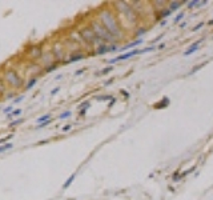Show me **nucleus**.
Returning a JSON list of instances; mask_svg holds the SVG:
<instances>
[{"label": "nucleus", "instance_id": "f257e3e1", "mask_svg": "<svg viewBox=\"0 0 213 200\" xmlns=\"http://www.w3.org/2000/svg\"><path fill=\"white\" fill-rule=\"evenodd\" d=\"M100 20H101V23H103L104 27H105L113 36L120 35V28H119V24H117V21L115 20V18H113V15L111 12H108V11L101 12L100 13Z\"/></svg>", "mask_w": 213, "mask_h": 200}, {"label": "nucleus", "instance_id": "f03ea898", "mask_svg": "<svg viewBox=\"0 0 213 200\" xmlns=\"http://www.w3.org/2000/svg\"><path fill=\"white\" fill-rule=\"evenodd\" d=\"M3 81H5L13 88H20L23 85V80L15 70H5L3 73Z\"/></svg>", "mask_w": 213, "mask_h": 200}, {"label": "nucleus", "instance_id": "7ed1b4c3", "mask_svg": "<svg viewBox=\"0 0 213 200\" xmlns=\"http://www.w3.org/2000/svg\"><path fill=\"white\" fill-rule=\"evenodd\" d=\"M91 28H92V31L95 32V35L97 36V39L105 40V41H112L113 40V35L104 27L103 24H100V23H97V21L92 23V27Z\"/></svg>", "mask_w": 213, "mask_h": 200}, {"label": "nucleus", "instance_id": "20e7f679", "mask_svg": "<svg viewBox=\"0 0 213 200\" xmlns=\"http://www.w3.org/2000/svg\"><path fill=\"white\" fill-rule=\"evenodd\" d=\"M117 10L120 11V12H123V13H125L127 15V18L130 20V21H136V15H135V12L132 11V8H130V5H128L127 3H124V1H120V3H117Z\"/></svg>", "mask_w": 213, "mask_h": 200}, {"label": "nucleus", "instance_id": "39448f33", "mask_svg": "<svg viewBox=\"0 0 213 200\" xmlns=\"http://www.w3.org/2000/svg\"><path fill=\"white\" fill-rule=\"evenodd\" d=\"M80 35H81V38H83L84 40H87V41H89V43H95V41H97V40H100V39H97V36L95 35V32L92 31V28H84V30H81Z\"/></svg>", "mask_w": 213, "mask_h": 200}, {"label": "nucleus", "instance_id": "423d86ee", "mask_svg": "<svg viewBox=\"0 0 213 200\" xmlns=\"http://www.w3.org/2000/svg\"><path fill=\"white\" fill-rule=\"evenodd\" d=\"M137 53H140V50H133V51H130V52H127V53H124V55H120V56H117V58H115V59H111L108 63H109V64H115V63L121 61V60H127L129 58H133V56L137 55Z\"/></svg>", "mask_w": 213, "mask_h": 200}, {"label": "nucleus", "instance_id": "0eeeda50", "mask_svg": "<svg viewBox=\"0 0 213 200\" xmlns=\"http://www.w3.org/2000/svg\"><path fill=\"white\" fill-rule=\"evenodd\" d=\"M201 41H203V39H200V40H197V41H195V43H193V44L191 45V47H189V50H186L185 52H184V55H185V56H189L191 53L195 52V51H197V50H198V45H200Z\"/></svg>", "mask_w": 213, "mask_h": 200}, {"label": "nucleus", "instance_id": "6e6552de", "mask_svg": "<svg viewBox=\"0 0 213 200\" xmlns=\"http://www.w3.org/2000/svg\"><path fill=\"white\" fill-rule=\"evenodd\" d=\"M43 56V52H41V48L39 47H33L32 51H31V58L32 59H39Z\"/></svg>", "mask_w": 213, "mask_h": 200}, {"label": "nucleus", "instance_id": "1a4fd4ad", "mask_svg": "<svg viewBox=\"0 0 213 200\" xmlns=\"http://www.w3.org/2000/svg\"><path fill=\"white\" fill-rule=\"evenodd\" d=\"M143 43V39H137L136 41H133V43H130V44H127V45H124L123 48H120L121 51H127V50H129V48H132V47H136V45H139V44H141Z\"/></svg>", "mask_w": 213, "mask_h": 200}, {"label": "nucleus", "instance_id": "9d476101", "mask_svg": "<svg viewBox=\"0 0 213 200\" xmlns=\"http://www.w3.org/2000/svg\"><path fill=\"white\" fill-rule=\"evenodd\" d=\"M84 59V55H81V53H77V55H72L69 58V60H67L65 63H73V61H80V60Z\"/></svg>", "mask_w": 213, "mask_h": 200}, {"label": "nucleus", "instance_id": "9b49d317", "mask_svg": "<svg viewBox=\"0 0 213 200\" xmlns=\"http://www.w3.org/2000/svg\"><path fill=\"white\" fill-rule=\"evenodd\" d=\"M75 178H76V173H72V175H71L69 178L67 179V181H65L64 184H63V190H67V188L69 187V185L73 183V180H75Z\"/></svg>", "mask_w": 213, "mask_h": 200}, {"label": "nucleus", "instance_id": "f8f14e48", "mask_svg": "<svg viewBox=\"0 0 213 200\" xmlns=\"http://www.w3.org/2000/svg\"><path fill=\"white\" fill-rule=\"evenodd\" d=\"M12 148H13L12 143H5V144H1V145H0V153L7 152L8 150H12Z\"/></svg>", "mask_w": 213, "mask_h": 200}, {"label": "nucleus", "instance_id": "ddd939ff", "mask_svg": "<svg viewBox=\"0 0 213 200\" xmlns=\"http://www.w3.org/2000/svg\"><path fill=\"white\" fill-rule=\"evenodd\" d=\"M49 119H51V113H45V115H41L40 118H38V119H36V123L41 124V123L47 121V120H49Z\"/></svg>", "mask_w": 213, "mask_h": 200}, {"label": "nucleus", "instance_id": "4468645a", "mask_svg": "<svg viewBox=\"0 0 213 200\" xmlns=\"http://www.w3.org/2000/svg\"><path fill=\"white\" fill-rule=\"evenodd\" d=\"M36 83H38V79L36 78H31L29 80H28V83H27V85H25V90H31V88L33 87V85L36 84Z\"/></svg>", "mask_w": 213, "mask_h": 200}, {"label": "nucleus", "instance_id": "2eb2a0df", "mask_svg": "<svg viewBox=\"0 0 213 200\" xmlns=\"http://www.w3.org/2000/svg\"><path fill=\"white\" fill-rule=\"evenodd\" d=\"M21 112H23L21 108H16V110H13L12 112H11L10 115H7V116H8V118H18V116L21 115Z\"/></svg>", "mask_w": 213, "mask_h": 200}, {"label": "nucleus", "instance_id": "dca6fc26", "mask_svg": "<svg viewBox=\"0 0 213 200\" xmlns=\"http://www.w3.org/2000/svg\"><path fill=\"white\" fill-rule=\"evenodd\" d=\"M24 123V120L23 119H16V120H13V121H11L10 124H8V127L10 128H12V127H16V125H20Z\"/></svg>", "mask_w": 213, "mask_h": 200}, {"label": "nucleus", "instance_id": "f3484780", "mask_svg": "<svg viewBox=\"0 0 213 200\" xmlns=\"http://www.w3.org/2000/svg\"><path fill=\"white\" fill-rule=\"evenodd\" d=\"M56 68H57V63H53V64H49L48 67H45V72H52V71H55Z\"/></svg>", "mask_w": 213, "mask_h": 200}, {"label": "nucleus", "instance_id": "a211bd4d", "mask_svg": "<svg viewBox=\"0 0 213 200\" xmlns=\"http://www.w3.org/2000/svg\"><path fill=\"white\" fill-rule=\"evenodd\" d=\"M12 138H13V133H10V135H7V136H4V138H1V139H0V145H1V144H5L8 140H11Z\"/></svg>", "mask_w": 213, "mask_h": 200}, {"label": "nucleus", "instance_id": "6ab92c4d", "mask_svg": "<svg viewBox=\"0 0 213 200\" xmlns=\"http://www.w3.org/2000/svg\"><path fill=\"white\" fill-rule=\"evenodd\" d=\"M180 4L181 3L180 1H173V3H170V7H169V11L172 12V11H176L178 7H180Z\"/></svg>", "mask_w": 213, "mask_h": 200}, {"label": "nucleus", "instance_id": "aec40b11", "mask_svg": "<svg viewBox=\"0 0 213 200\" xmlns=\"http://www.w3.org/2000/svg\"><path fill=\"white\" fill-rule=\"evenodd\" d=\"M105 52H109V47L101 45V47L97 50V55H103V53H105Z\"/></svg>", "mask_w": 213, "mask_h": 200}, {"label": "nucleus", "instance_id": "412c9836", "mask_svg": "<svg viewBox=\"0 0 213 200\" xmlns=\"http://www.w3.org/2000/svg\"><path fill=\"white\" fill-rule=\"evenodd\" d=\"M112 100L113 98L112 96H109V95H101V96H96V100H97V101H104V100Z\"/></svg>", "mask_w": 213, "mask_h": 200}, {"label": "nucleus", "instance_id": "4be33fe9", "mask_svg": "<svg viewBox=\"0 0 213 200\" xmlns=\"http://www.w3.org/2000/svg\"><path fill=\"white\" fill-rule=\"evenodd\" d=\"M71 116H72V112H71V111H65V112L60 113L59 119H68V118H71Z\"/></svg>", "mask_w": 213, "mask_h": 200}, {"label": "nucleus", "instance_id": "5701e85b", "mask_svg": "<svg viewBox=\"0 0 213 200\" xmlns=\"http://www.w3.org/2000/svg\"><path fill=\"white\" fill-rule=\"evenodd\" d=\"M204 65H205V63H200V64H198V65H196V67H193V68H192V71H191V72H189V75H192V73L197 72V71L200 70V68H203Z\"/></svg>", "mask_w": 213, "mask_h": 200}, {"label": "nucleus", "instance_id": "b1692460", "mask_svg": "<svg viewBox=\"0 0 213 200\" xmlns=\"http://www.w3.org/2000/svg\"><path fill=\"white\" fill-rule=\"evenodd\" d=\"M51 123H52V120H47V121H44V123H41V124H38L36 125V128H44V127H47V125H49Z\"/></svg>", "mask_w": 213, "mask_h": 200}, {"label": "nucleus", "instance_id": "393cba45", "mask_svg": "<svg viewBox=\"0 0 213 200\" xmlns=\"http://www.w3.org/2000/svg\"><path fill=\"white\" fill-rule=\"evenodd\" d=\"M12 111H13V107H12V105H8V107H5L4 110H3V112H4L5 115H10Z\"/></svg>", "mask_w": 213, "mask_h": 200}, {"label": "nucleus", "instance_id": "a878e982", "mask_svg": "<svg viewBox=\"0 0 213 200\" xmlns=\"http://www.w3.org/2000/svg\"><path fill=\"white\" fill-rule=\"evenodd\" d=\"M153 50H156L155 47H147V48H144V50H140V53H147V52H150V51H153Z\"/></svg>", "mask_w": 213, "mask_h": 200}, {"label": "nucleus", "instance_id": "bb28decb", "mask_svg": "<svg viewBox=\"0 0 213 200\" xmlns=\"http://www.w3.org/2000/svg\"><path fill=\"white\" fill-rule=\"evenodd\" d=\"M23 100H24V95H20V96H18V98L13 99V103H15V104H19V103H21Z\"/></svg>", "mask_w": 213, "mask_h": 200}, {"label": "nucleus", "instance_id": "cd10ccee", "mask_svg": "<svg viewBox=\"0 0 213 200\" xmlns=\"http://www.w3.org/2000/svg\"><path fill=\"white\" fill-rule=\"evenodd\" d=\"M112 70H113V68H112V67H111V65H109V67L104 68V70L101 71V72H100V75H107V73H108V72H111V71H112Z\"/></svg>", "mask_w": 213, "mask_h": 200}, {"label": "nucleus", "instance_id": "c85d7f7f", "mask_svg": "<svg viewBox=\"0 0 213 200\" xmlns=\"http://www.w3.org/2000/svg\"><path fill=\"white\" fill-rule=\"evenodd\" d=\"M5 91H7V88H5L4 84H3V80L0 79V93H5Z\"/></svg>", "mask_w": 213, "mask_h": 200}, {"label": "nucleus", "instance_id": "c756f323", "mask_svg": "<svg viewBox=\"0 0 213 200\" xmlns=\"http://www.w3.org/2000/svg\"><path fill=\"white\" fill-rule=\"evenodd\" d=\"M197 4H198V0H195V1H189V3H188V8L197 7Z\"/></svg>", "mask_w": 213, "mask_h": 200}, {"label": "nucleus", "instance_id": "7c9ffc66", "mask_svg": "<svg viewBox=\"0 0 213 200\" xmlns=\"http://www.w3.org/2000/svg\"><path fill=\"white\" fill-rule=\"evenodd\" d=\"M183 18H184V13H183V12H181V13H178V15L176 16V19H175V23H178L181 19H183Z\"/></svg>", "mask_w": 213, "mask_h": 200}, {"label": "nucleus", "instance_id": "2f4dec72", "mask_svg": "<svg viewBox=\"0 0 213 200\" xmlns=\"http://www.w3.org/2000/svg\"><path fill=\"white\" fill-rule=\"evenodd\" d=\"M59 91H60V87H56V88H53V90L52 91H51V95H56V93H57L59 92Z\"/></svg>", "mask_w": 213, "mask_h": 200}, {"label": "nucleus", "instance_id": "473e14b6", "mask_svg": "<svg viewBox=\"0 0 213 200\" xmlns=\"http://www.w3.org/2000/svg\"><path fill=\"white\" fill-rule=\"evenodd\" d=\"M88 108H89V107H85V108H83V110H80V116H84L85 113H87Z\"/></svg>", "mask_w": 213, "mask_h": 200}, {"label": "nucleus", "instance_id": "72a5a7b5", "mask_svg": "<svg viewBox=\"0 0 213 200\" xmlns=\"http://www.w3.org/2000/svg\"><path fill=\"white\" fill-rule=\"evenodd\" d=\"M84 71H85V68H81V70L76 71V72H75V75H76V76H80L81 73H84Z\"/></svg>", "mask_w": 213, "mask_h": 200}, {"label": "nucleus", "instance_id": "f704fd0d", "mask_svg": "<svg viewBox=\"0 0 213 200\" xmlns=\"http://www.w3.org/2000/svg\"><path fill=\"white\" fill-rule=\"evenodd\" d=\"M203 25H204V23H198V24H197V25H196V27H195V28H193V31H198V30H200V28H201V27H203Z\"/></svg>", "mask_w": 213, "mask_h": 200}, {"label": "nucleus", "instance_id": "c9c22d12", "mask_svg": "<svg viewBox=\"0 0 213 200\" xmlns=\"http://www.w3.org/2000/svg\"><path fill=\"white\" fill-rule=\"evenodd\" d=\"M69 130H71V125H69V124H68V125H64V127H63V132H68Z\"/></svg>", "mask_w": 213, "mask_h": 200}, {"label": "nucleus", "instance_id": "e433bc0d", "mask_svg": "<svg viewBox=\"0 0 213 200\" xmlns=\"http://www.w3.org/2000/svg\"><path fill=\"white\" fill-rule=\"evenodd\" d=\"M117 50V47H116V45H111L109 47V52H113V51H116Z\"/></svg>", "mask_w": 213, "mask_h": 200}, {"label": "nucleus", "instance_id": "4c0bfd02", "mask_svg": "<svg viewBox=\"0 0 213 200\" xmlns=\"http://www.w3.org/2000/svg\"><path fill=\"white\" fill-rule=\"evenodd\" d=\"M206 0H203V1H198V4H197V7H201V5H204V4H206Z\"/></svg>", "mask_w": 213, "mask_h": 200}, {"label": "nucleus", "instance_id": "58836bf2", "mask_svg": "<svg viewBox=\"0 0 213 200\" xmlns=\"http://www.w3.org/2000/svg\"><path fill=\"white\" fill-rule=\"evenodd\" d=\"M169 13H170V11L168 10V11H165V12H164V13H161V16H163V18H167V16H168Z\"/></svg>", "mask_w": 213, "mask_h": 200}, {"label": "nucleus", "instance_id": "ea45409f", "mask_svg": "<svg viewBox=\"0 0 213 200\" xmlns=\"http://www.w3.org/2000/svg\"><path fill=\"white\" fill-rule=\"evenodd\" d=\"M13 96H15L13 93H7V98L8 99H13Z\"/></svg>", "mask_w": 213, "mask_h": 200}, {"label": "nucleus", "instance_id": "a19ab883", "mask_svg": "<svg viewBox=\"0 0 213 200\" xmlns=\"http://www.w3.org/2000/svg\"><path fill=\"white\" fill-rule=\"evenodd\" d=\"M113 83V79H111V80H108V81H105V85H109V84H112Z\"/></svg>", "mask_w": 213, "mask_h": 200}, {"label": "nucleus", "instance_id": "79ce46f5", "mask_svg": "<svg viewBox=\"0 0 213 200\" xmlns=\"http://www.w3.org/2000/svg\"><path fill=\"white\" fill-rule=\"evenodd\" d=\"M164 48H165V44H164V43H163V44L158 45V50H164Z\"/></svg>", "mask_w": 213, "mask_h": 200}, {"label": "nucleus", "instance_id": "37998d69", "mask_svg": "<svg viewBox=\"0 0 213 200\" xmlns=\"http://www.w3.org/2000/svg\"><path fill=\"white\" fill-rule=\"evenodd\" d=\"M144 32H145V30H139L137 35H141V33H144Z\"/></svg>", "mask_w": 213, "mask_h": 200}, {"label": "nucleus", "instance_id": "c03bdc74", "mask_svg": "<svg viewBox=\"0 0 213 200\" xmlns=\"http://www.w3.org/2000/svg\"><path fill=\"white\" fill-rule=\"evenodd\" d=\"M185 25H186V23L184 21V23H181V25H180V27H181V28H184V27H185Z\"/></svg>", "mask_w": 213, "mask_h": 200}, {"label": "nucleus", "instance_id": "a18cd8bd", "mask_svg": "<svg viewBox=\"0 0 213 200\" xmlns=\"http://www.w3.org/2000/svg\"><path fill=\"white\" fill-rule=\"evenodd\" d=\"M209 24H213V19L211 20V21H209Z\"/></svg>", "mask_w": 213, "mask_h": 200}]
</instances>
